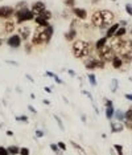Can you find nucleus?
Here are the masks:
<instances>
[{
    "mask_svg": "<svg viewBox=\"0 0 132 155\" xmlns=\"http://www.w3.org/2000/svg\"><path fill=\"white\" fill-rule=\"evenodd\" d=\"M73 56L76 59H83V57H87L91 54L93 52V47L88 41L85 40H77L76 43L73 44Z\"/></svg>",
    "mask_w": 132,
    "mask_h": 155,
    "instance_id": "f257e3e1",
    "label": "nucleus"
},
{
    "mask_svg": "<svg viewBox=\"0 0 132 155\" xmlns=\"http://www.w3.org/2000/svg\"><path fill=\"white\" fill-rule=\"evenodd\" d=\"M16 16V21L19 24H22L25 21H31V20H35L36 15L32 11H29V8H22V10H17L15 12Z\"/></svg>",
    "mask_w": 132,
    "mask_h": 155,
    "instance_id": "f03ea898",
    "label": "nucleus"
},
{
    "mask_svg": "<svg viewBox=\"0 0 132 155\" xmlns=\"http://www.w3.org/2000/svg\"><path fill=\"white\" fill-rule=\"evenodd\" d=\"M98 53H99V59L103 60L104 62L106 61H111V60L114 59V56H115V50L112 49V48L107 44L106 47H103L102 49L98 50Z\"/></svg>",
    "mask_w": 132,
    "mask_h": 155,
    "instance_id": "7ed1b4c3",
    "label": "nucleus"
},
{
    "mask_svg": "<svg viewBox=\"0 0 132 155\" xmlns=\"http://www.w3.org/2000/svg\"><path fill=\"white\" fill-rule=\"evenodd\" d=\"M101 12H102V19H103V25H102V28L107 29V27L112 25L115 16H114V13L108 10H103V11H101Z\"/></svg>",
    "mask_w": 132,
    "mask_h": 155,
    "instance_id": "20e7f679",
    "label": "nucleus"
},
{
    "mask_svg": "<svg viewBox=\"0 0 132 155\" xmlns=\"http://www.w3.org/2000/svg\"><path fill=\"white\" fill-rule=\"evenodd\" d=\"M42 27H38L35 29L33 36H32V45H44V40H42Z\"/></svg>",
    "mask_w": 132,
    "mask_h": 155,
    "instance_id": "39448f33",
    "label": "nucleus"
},
{
    "mask_svg": "<svg viewBox=\"0 0 132 155\" xmlns=\"http://www.w3.org/2000/svg\"><path fill=\"white\" fill-rule=\"evenodd\" d=\"M13 13H15L13 7H11V6H1L0 7V17H1V19L8 20Z\"/></svg>",
    "mask_w": 132,
    "mask_h": 155,
    "instance_id": "423d86ee",
    "label": "nucleus"
},
{
    "mask_svg": "<svg viewBox=\"0 0 132 155\" xmlns=\"http://www.w3.org/2000/svg\"><path fill=\"white\" fill-rule=\"evenodd\" d=\"M21 37H20L19 34H12V36H10V37L7 39V44H8V47L13 48V49H16V48H19L20 45H21Z\"/></svg>",
    "mask_w": 132,
    "mask_h": 155,
    "instance_id": "0eeeda50",
    "label": "nucleus"
},
{
    "mask_svg": "<svg viewBox=\"0 0 132 155\" xmlns=\"http://www.w3.org/2000/svg\"><path fill=\"white\" fill-rule=\"evenodd\" d=\"M91 24L97 28H102L103 25V19H102V12L101 11H95L91 16Z\"/></svg>",
    "mask_w": 132,
    "mask_h": 155,
    "instance_id": "6e6552de",
    "label": "nucleus"
},
{
    "mask_svg": "<svg viewBox=\"0 0 132 155\" xmlns=\"http://www.w3.org/2000/svg\"><path fill=\"white\" fill-rule=\"evenodd\" d=\"M45 10H46V6H45L44 1H35V3L32 4L31 11L35 13V15H40V13H42Z\"/></svg>",
    "mask_w": 132,
    "mask_h": 155,
    "instance_id": "1a4fd4ad",
    "label": "nucleus"
},
{
    "mask_svg": "<svg viewBox=\"0 0 132 155\" xmlns=\"http://www.w3.org/2000/svg\"><path fill=\"white\" fill-rule=\"evenodd\" d=\"M31 32H32V29H31V27H28V25H22V27H20L19 28V36L21 37V40H28L29 39V36H31Z\"/></svg>",
    "mask_w": 132,
    "mask_h": 155,
    "instance_id": "9d476101",
    "label": "nucleus"
},
{
    "mask_svg": "<svg viewBox=\"0 0 132 155\" xmlns=\"http://www.w3.org/2000/svg\"><path fill=\"white\" fill-rule=\"evenodd\" d=\"M73 13L76 15V17H78V19H81V20H85L86 17H87V12H86V10H83V8H78V7H74V8H73Z\"/></svg>",
    "mask_w": 132,
    "mask_h": 155,
    "instance_id": "9b49d317",
    "label": "nucleus"
},
{
    "mask_svg": "<svg viewBox=\"0 0 132 155\" xmlns=\"http://www.w3.org/2000/svg\"><path fill=\"white\" fill-rule=\"evenodd\" d=\"M119 27H120L119 23H115V24L110 25V28H107L106 37H107V39H112V37H114V34L116 33V31H118V28H119Z\"/></svg>",
    "mask_w": 132,
    "mask_h": 155,
    "instance_id": "f8f14e48",
    "label": "nucleus"
},
{
    "mask_svg": "<svg viewBox=\"0 0 132 155\" xmlns=\"http://www.w3.org/2000/svg\"><path fill=\"white\" fill-rule=\"evenodd\" d=\"M97 64H98V59H88V60H85V66L86 69H88V70H94V69H97Z\"/></svg>",
    "mask_w": 132,
    "mask_h": 155,
    "instance_id": "ddd939ff",
    "label": "nucleus"
},
{
    "mask_svg": "<svg viewBox=\"0 0 132 155\" xmlns=\"http://www.w3.org/2000/svg\"><path fill=\"white\" fill-rule=\"evenodd\" d=\"M110 126H111V131H112V133H120V131H123V129H124V125L119 121L111 122Z\"/></svg>",
    "mask_w": 132,
    "mask_h": 155,
    "instance_id": "4468645a",
    "label": "nucleus"
},
{
    "mask_svg": "<svg viewBox=\"0 0 132 155\" xmlns=\"http://www.w3.org/2000/svg\"><path fill=\"white\" fill-rule=\"evenodd\" d=\"M15 29H16L15 28V23H13L11 19L5 20V23H4V31H5L7 33H12Z\"/></svg>",
    "mask_w": 132,
    "mask_h": 155,
    "instance_id": "2eb2a0df",
    "label": "nucleus"
},
{
    "mask_svg": "<svg viewBox=\"0 0 132 155\" xmlns=\"http://www.w3.org/2000/svg\"><path fill=\"white\" fill-rule=\"evenodd\" d=\"M107 43H108V39L106 37V36H103V37H101L99 40L95 43V48H97V50H99V49H102L103 47H106L107 45Z\"/></svg>",
    "mask_w": 132,
    "mask_h": 155,
    "instance_id": "dca6fc26",
    "label": "nucleus"
},
{
    "mask_svg": "<svg viewBox=\"0 0 132 155\" xmlns=\"http://www.w3.org/2000/svg\"><path fill=\"white\" fill-rule=\"evenodd\" d=\"M35 21H36V24H37L38 27H48V25H49V21H46V20H45L41 15H36Z\"/></svg>",
    "mask_w": 132,
    "mask_h": 155,
    "instance_id": "f3484780",
    "label": "nucleus"
},
{
    "mask_svg": "<svg viewBox=\"0 0 132 155\" xmlns=\"http://www.w3.org/2000/svg\"><path fill=\"white\" fill-rule=\"evenodd\" d=\"M111 64H112V66L115 69H120L123 66V61L120 59V56H114V59L111 60Z\"/></svg>",
    "mask_w": 132,
    "mask_h": 155,
    "instance_id": "a211bd4d",
    "label": "nucleus"
},
{
    "mask_svg": "<svg viewBox=\"0 0 132 155\" xmlns=\"http://www.w3.org/2000/svg\"><path fill=\"white\" fill-rule=\"evenodd\" d=\"M44 33L45 36H46V39L49 41L52 40V37H53V33H54V29L52 25H48V27H44Z\"/></svg>",
    "mask_w": 132,
    "mask_h": 155,
    "instance_id": "6ab92c4d",
    "label": "nucleus"
},
{
    "mask_svg": "<svg viewBox=\"0 0 132 155\" xmlns=\"http://www.w3.org/2000/svg\"><path fill=\"white\" fill-rule=\"evenodd\" d=\"M76 34H77L76 28H70L69 32L65 34V39H66L67 41H71V40H74V39H76Z\"/></svg>",
    "mask_w": 132,
    "mask_h": 155,
    "instance_id": "aec40b11",
    "label": "nucleus"
},
{
    "mask_svg": "<svg viewBox=\"0 0 132 155\" xmlns=\"http://www.w3.org/2000/svg\"><path fill=\"white\" fill-rule=\"evenodd\" d=\"M114 113H115L114 105L106 106V117H107V119H112V118H114Z\"/></svg>",
    "mask_w": 132,
    "mask_h": 155,
    "instance_id": "412c9836",
    "label": "nucleus"
},
{
    "mask_svg": "<svg viewBox=\"0 0 132 155\" xmlns=\"http://www.w3.org/2000/svg\"><path fill=\"white\" fill-rule=\"evenodd\" d=\"M70 145H71L73 147H74V149L77 150V152H78L79 155H86V151H85L83 149H82V147H81V146H79L77 142H74V141H70Z\"/></svg>",
    "mask_w": 132,
    "mask_h": 155,
    "instance_id": "4be33fe9",
    "label": "nucleus"
},
{
    "mask_svg": "<svg viewBox=\"0 0 132 155\" xmlns=\"http://www.w3.org/2000/svg\"><path fill=\"white\" fill-rule=\"evenodd\" d=\"M126 33H127V28H126V27H122V25H120L119 28H118L116 33L114 34V37H123V36H124Z\"/></svg>",
    "mask_w": 132,
    "mask_h": 155,
    "instance_id": "5701e85b",
    "label": "nucleus"
},
{
    "mask_svg": "<svg viewBox=\"0 0 132 155\" xmlns=\"http://www.w3.org/2000/svg\"><path fill=\"white\" fill-rule=\"evenodd\" d=\"M114 118L119 122H123L124 121V113H123L122 110H115V113H114Z\"/></svg>",
    "mask_w": 132,
    "mask_h": 155,
    "instance_id": "b1692460",
    "label": "nucleus"
},
{
    "mask_svg": "<svg viewBox=\"0 0 132 155\" xmlns=\"http://www.w3.org/2000/svg\"><path fill=\"white\" fill-rule=\"evenodd\" d=\"M8 154L10 155H17L20 152V149L17 147V146H8Z\"/></svg>",
    "mask_w": 132,
    "mask_h": 155,
    "instance_id": "393cba45",
    "label": "nucleus"
},
{
    "mask_svg": "<svg viewBox=\"0 0 132 155\" xmlns=\"http://www.w3.org/2000/svg\"><path fill=\"white\" fill-rule=\"evenodd\" d=\"M120 59H122L123 64H131L132 62V53H129V54H123Z\"/></svg>",
    "mask_w": 132,
    "mask_h": 155,
    "instance_id": "a878e982",
    "label": "nucleus"
},
{
    "mask_svg": "<svg viewBox=\"0 0 132 155\" xmlns=\"http://www.w3.org/2000/svg\"><path fill=\"white\" fill-rule=\"evenodd\" d=\"M118 87H119V82H118V80H112V82H111V85H110L111 92L115 93V92L118 90Z\"/></svg>",
    "mask_w": 132,
    "mask_h": 155,
    "instance_id": "bb28decb",
    "label": "nucleus"
},
{
    "mask_svg": "<svg viewBox=\"0 0 132 155\" xmlns=\"http://www.w3.org/2000/svg\"><path fill=\"white\" fill-rule=\"evenodd\" d=\"M87 77H88V80H90V84H91L93 86H97V77H95L94 73H88Z\"/></svg>",
    "mask_w": 132,
    "mask_h": 155,
    "instance_id": "cd10ccee",
    "label": "nucleus"
},
{
    "mask_svg": "<svg viewBox=\"0 0 132 155\" xmlns=\"http://www.w3.org/2000/svg\"><path fill=\"white\" fill-rule=\"evenodd\" d=\"M40 15L42 16V17H44V19L46 20V21H49V20L52 19V12H50V11H48V10H45L44 12H42V13H40Z\"/></svg>",
    "mask_w": 132,
    "mask_h": 155,
    "instance_id": "c85d7f7f",
    "label": "nucleus"
},
{
    "mask_svg": "<svg viewBox=\"0 0 132 155\" xmlns=\"http://www.w3.org/2000/svg\"><path fill=\"white\" fill-rule=\"evenodd\" d=\"M50 149L53 150V151L56 152L57 155H62V152H60V149H58V146H57V143H50Z\"/></svg>",
    "mask_w": 132,
    "mask_h": 155,
    "instance_id": "c756f323",
    "label": "nucleus"
},
{
    "mask_svg": "<svg viewBox=\"0 0 132 155\" xmlns=\"http://www.w3.org/2000/svg\"><path fill=\"white\" fill-rule=\"evenodd\" d=\"M16 8H17V10H22V8H28V3H27V1H20V3L16 4Z\"/></svg>",
    "mask_w": 132,
    "mask_h": 155,
    "instance_id": "7c9ffc66",
    "label": "nucleus"
},
{
    "mask_svg": "<svg viewBox=\"0 0 132 155\" xmlns=\"http://www.w3.org/2000/svg\"><path fill=\"white\" fill-rule=\"evenodd\" d=\"M114 149L118 151V155H124L123 154V146L122 145H114Z\"/></svg>",
    "mask_w": 132,
    "mask_h": 155,
    "instance_id": "2f4dec72",
    "label": "nucleus"
},
{
    "mask_svg": "<svg viewBox=\"0 0 132 155\" xmlns=\"http://www.w3.org/2000/svg\"><path fill=\"white\" fill-rule=\"evenodd\" d=\"M54 119H56V121H57V123H58V126H60V129H61V130H65V127H63V125H62V121H61V119H60V118H58V115H54Z\"/></svg>",
    "mask_w": 132,
    "mask_h": 155,
    "instance_id": "473e14b6",
    "label": "nucleus"
},
{
    "mask_svg": "<svg viewBox=\"0 0 132 155\" xmlns=\"http://www.w3.org/2000/svg\"><path fill=\"white\" fill-rule=\"evenodd\" d=\"M63 3H65L67 7H73V8H74V6H76V0H63Z\"/></svg>",
    "mask_w": 132,
    "mask_h": 155,
    "instance_id": "72a5a7b5",
    "label": "nucleus"
},
{
    "mask_svg": "<svg viewBox=\"0 0 132 155\" xmlns=\"http://www.w3.org/2000/svg\"><path fill=\"white\" fill-rule=\"evenodd\" d=\"M126 12L128 13L129 16H132V4H131V3L126 4Z\"/></svg>",
    "mask_w": 132,
    "mask_h": 155,
    "instance_id": "f704fd0d",
    "label": "nucleus"
},
{
    "mask_svg": "<svg viewBox=\"0 0 132 155\" xmlns=\"http://www.w3.org/2000/svg\"><path fill=\"white\" fill-rule=\"evenodd\" d=\"M20 155H29V149L21 147V149H20Z\"/></svg>",
    "mask_w": 132,
    "mask_h": 155,
    "instance_id": "c9c22d12",
    "label": "nucleus"
},
{
    "mask_svg": "<svg viewBox=\"0 0 132 155\" xmlns=\"http://www.w3.org/2000/svg\"><path fill=\"white\" fill-rule=\"evenodd\" d=\"M0 155H10L8 154V150L4 146H0Z\"/></svg>",
    "mask_w": 132,
    "mask_h": 155,
    "instance_id": "e433bc0d",
    "label": "nucleus"
},
{
    "mask_svg": "<svg viewBox=\"0 0 132 155\" xmlns=\"http://www.w3.org/2000/svg\"><path fill=\"white\" fill-rule=\"evenodd\" d=\"M57 146H58V149L62 150V151H66V145L63 142H58L57 143Z\"/></svg>",
    "mask_w": 132,
    "mask_h": 155,
    "instance_id": "4c0bfd02",
    "label": "nucleus"
},
{
    "mask_svg": "<svg viewBox=\"0 0 132 155\" xmlns=\"http://www.w3.org/2000/svg\"><path fill=\"white\" fill-rule=\"evenodd\" d=\"M16 121H21V122H28V118L25 115H21V117H16Z\"/></svg>",
    "mask_w": 132,
    "mask_h": 155,
    "instance_id": "58836bf2",
    "label": "nucleus"
},
{
    "mask_svg": "<svg viewBox=\"0 0 132 155\" xmlns=\"http://www.w3.org/2000/svg\"><path fill=\"white\" fill-rule=\"evenodd\" d=\"M25 52L27 53H31L32 52V44H28V43L25 44Z\"/></svg>",
    "mask_w": 132,
    "mask_h": 155,
    "instance_id": "ea45409f",
    "label": "nucleus"
},
{
    "mask_svg": "<svg viewBox=\"0 0 132 155\" xmlns=\"http://www.w3.org/2000/svg\"><path fill=\"white\" fill-rule=\"evenodd\" d=\"M28 109H29V110H31L32 113H33V114H37V110H36V109L33 107V106H32V105H29V106H28Z\"/></svg>",
    "mask_w": 132,
    "mask_h": 155,
    "instance_id": "a19ab883",
    "label": "nucleus"
},
{
    "mask_svg": "<svg viewBox=\"0 0 132 155\" xmlns=\"http://www.w3.org/2000/svg\"><path fill=\"white\" fill-rule=\"evenodd\" d=\"M124 98H126V99H128V101H131V102H132V94H129V93L124 94Z\"/></svg>",
    "mask_w": 132,
    "mask_h": 155,
    "instance_id": "79ce46f5",
    "label": "nucleus"
},
{
    "mask_svg": "<svg viewBox=\"0 0 132 155\" xmlns=\"http://www.w3.org/2000/svg\"><path fill=\"white\" fill-rule=\"evenodd\" d=\"M36 136H38V138H41V136H44V133L41 130H37L36 131Z\"/></svg>",
    "mask_w": 132,
    "mask_h": 155,
    "instance_id": "37998d69",
    "label": "nucleus"
},
{
    "mask_svg": "<svg viewBox=\"0 0 132 155\" xmlns=\"http://www.w3.org/2000/svg\"><path fill=\"white\" fill-rule=\"evenodd\" d=\"M67 73H69V74L71 76V77H76V72L71 70V69H70V70H67Z\"/></svg>",
    "mask_w": 132,
    "mask_h": 155,
    "instance_id": "c03bdc74",
    "label": "nucleus"
},
{
    "mask_svg": "<svg viewBox=\"0 0 132 155\" xmlns=\"http://www.w3.org/2000/svg\"><path fill=\"white\" fill-rule=\"evenodd\" d=\"M54 80H56L57 84H62V81L60 80V77H57V76H54Z\"/></svg>",
    "mask_w": 132,
    "mask_h": 155,
    "instance_id": "a18cd8bd",
    "label": "nucleus"
},
{
    "mask_svg": "<svg viewBox=\"0 0 132 155\" xmlns=\"http://www.w3.org/2000/svg\"><path fill=\"white\" fill-rule=\"evenodd\" d=\"M25 77L28 78V80L31 81V82H35V80H33V77H32V76H29V74H25Z\"/></svg>",
    "mask_w": 132,
    "mask_h": 155,
    "instance_id": "49530a36",
    "label": "nucleus"
},
{
    "mask_svg": "<svg viewBox=\"0 0 132 155\" xmlns=\"http://www.w3.org/2000/svg\"><path fill=\"white\" fill-rule=\"evenodd\" d=\"M46 76H49V77H53V78H54V76H56V74H54V73H52V72H46Z\"/></svg>",
    "mask_w": 132,
    "mask_h": 155,
    "instance_id": "de8ad7c7",
    "label": "nucleus"
},
{
    "mask_svg": "<svg viewBox=\"0 0 132 155\" xmlns=\"http://www.w3.org/2000/svg\"><path fill=\"white\" fill-rule=\"evenodd\" d=\"M7 135H8V136H13V131L8 130V131H7Z\"/></svg>",
    "mask_w": 132,
    "mask_h": 155,
    "instance_id": "09e8293b",
    "label": "nucleus"
},
{
    "mask_svg": "<svg viewBox=\"0 0 132 155\" xmlns=\"http://www.w3.org/2000/svg\"><path fill=\"white\" fill-rule=\"evenodd\" d=\"M45 92H46V93H52V89L50 87H48V86H45Z\"/></svg>",
    "mask_w": 132,
    "mask_h": 155,
    "instance_id": "8fccbe9b",
    "label": "nucleus"
},
{
    "mask_svg": "<svg viewBox=\"0 0 132 155\" xmlns=\"http://www.w3.org/2000/svg\"><path fill=\"white\" fill-rule=\"evenodd\" d=\"M44 103L45 105H50V101L49 99H44Z\"/></svg>",
    "mask_w": 132,
    "mask_h": 155,
    "instance_id": "3c124183",
    "label": "nucleus"
},
{
    "mask_svg": "<svg viewBox=\"0 0 132 155\" xmlns=\"http://www.w3.org/2000/svg\"><path fill=\"white\" fill-rule=\"evenodd\" d=\"M82 121H83V122L87 121V118H86V115H82Z\"/></svg>",
    "mask_w": 132,
    "mask_h": 155,
    "instance_id": "603ef678",
    "label": "nucleus"
},
{
    "mask_svg": "<svg viewBox=\"0 0 132 155\" xmlns=\"http://www.w3.org/2000/svg\"><path fill=\"white\" fill-rule=\"evenodd\" d=\"M7 62H10V64H12V65H17V62H13V61H7Z\"/></svg>",
    "mask_w": 132,
    "mask_h": 155,
    "instance_id": "864d4df0",
    "label": "nucleus"
},
{
    "mask_svg": "<svg viewBox=\"0 0 132 155\" xmlns=\"http://www.w3.org/2000/svg\"><path fill=\"white\" fill-rule=\"evenodd\" d=\"M112 1H115V0H112Z\"/></svg>",
    "mask_w": 132,
    "mask_h": 155,
    "instance_id": "5fc2aeb1",
    "label": "nucleus"
},
{
    "mask_svg": "<svg viewBox=\"0 0 132 155\" xmlns=\"http://www.w3.org/2000/svg\"><path fill=\"white\" fill-rule=\"evenodd\" d=\"M131 110H132V109H131Z\"/></svg>",
    "mask_w": 132,
    "mask_h": 155,
    "instance_id": "6e6d98bb",
    "label": "nucleus"
}]
</instances>
